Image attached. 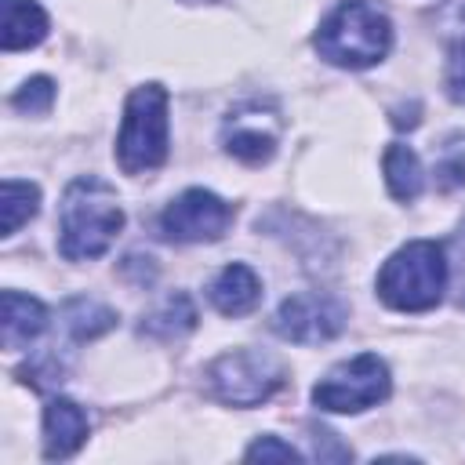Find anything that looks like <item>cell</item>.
<instances>
[{"instance_id": "1", "label": "cell", "mask_w": 465, "mask_h": 465, "mask_svg": "<svg viewBox=\"0 0 465 465\" xmlns=\"http://www.w3.org/2000/svg\"><path fill=\"white\" fill-rule=\"evenodd\" d=\"M120 229H124V207L109 182L94 174H80L65 185L58 232H62V254L69 262H91L105 254Z\"/></svg>"}, {"instance_id": "2", "label": "cell", "mask_w": 465, "mask_h": 465, "mask_svg": "<svg viewBox=\"0 0 465 465\" xmlns=\"http://www.w3.org/2000/svg\"><path fill=\"white\" fill-rule=\"evenodd\" d=\"M316 51L331 65L367 69L392 47V22L371 0H341L316 29Z\"/></svg>"}, {"instance_id": "3", "label": "cell", "mask_w": 465, "mask_h": 465, "mask_svg": "<svg viewBox=\"0 0 465 465\" xmlns=\"http://www.w3.org/2000/svg\"><path fill=\"white\" fill-rule=\"evenodd\" d=\"M447 291V258L436 240L400 247L378 272V298L400 312H425Z\"/></svg>"}, {"instance_id": "4", "label": "cell", "mask_w": 465, "mask_h": 465, "mask_svg": "<svg viewBox=\"0 0 465 465\" xmlns=\"http://www.w3.org/2000/svg\"><path fill=\"white\" fill-rule=\"evenodd\" d=\"M167 160V91L142 84L127 94L124 124L116 138V163L124 174L156 171Z\"/></svg>"}, {"instance_id": "5", "label": "cell", "mask_w": 465, "mask_h": 465, "mask_svg": "<svg viewBox=\"0 0 465 465\" xmlns=\"http://www.w3.org/2000/svg\"><path fill=\"white\" fill-rule=\"evenodd\" d=\"M207 392L229 407H258L265 403L272 392L283 389L287 371L272 352L262 349H232L225 356H218L207 371Z\"/></svg>"}, {"instance_id": "6", "label": "cell", "mask_w": 465, "mask_h": 465, "mask_svg": "<svg viewBox=\"0 0 465 465\" xmlns=\"http://www.w3.org/2000/svg\"><path fill=\"white\" fill-rule=\"evenodd\" d=\"M389 389L392 378L385 360H378L374 352H360L356 360L338 363L327 371V378H320V385L312 389V403L331 414H356L378 407L389 396Z\"/></svg>"}, {"instance_id": "7", "label": "cell", "mask_w": 465, "mask_h": 465, "mask_svg": "<svg viewBox=\"0 0 465 465\" xmlns=\"http://www.w3.org/2000/svg\"><path fill=\"white\" fill-rule=\"evenodd\" d=\"M272 327L287 341L320 345V341H331L345 327V305L327 291H298L283 298V305L272 316Z\"/></svg>"}, {"instance_id": "8", "label": "cell", "mask_w": 465, "mask_h": 465, "mask_svg": "<svg viewBox=\"0 0 465 465\" xmlns=\"http://www.w3.org/2000/svg\"><path fill=\"white\" fill-rule=\"evenodd\" d=\"M229 222H232V207L222 196L207 189H185L160 214V232L174 243H203V240H218L229 229Z\"/></svg>"}, {"instance_id": "9", "label": "cell", "mask_w": 465, "mask_h": 465, "mask_svg": "<svg viewBox=\"0 0 465 465\" xmlns=\"http://www.w3.org/2000/svg\"><path fill=\"white\" fill-rule=\"evenodd\" d=\"M280 131L283 120L269 102H240L222 120V145L243 163H265L280 145Z\"/></svg>"}, {"instance_id": "10", "label": "cell", "mask_w": 465, "mask_h": 465, "mask_svg": "<svg viewBox=\"0 0 465 465\" xmlns=\"http://www.w3.org/2000/svg\"><path fill=\"white\" fill-rule=\"evenodd\" d=\"M87 414L73 400H51L44 407V458H69L87 440Z\"/></svg>"}, {"instance_id": "11", "label": "cell", "mask_w": 465, "mask_h": 465, "mask_svg": "<svg viewBox=\"0 0 465 465\" xmlns=\"http://www.w3.org/2000/svg\"><path fill=\"white\" fill-rule=\"evenodd\" d=\"M207 294H211V302H214V309L222 316H247L262 302V283H258L254 269L232 262V265H225L211 280V291Z\"/></svg>"}, {"instance_id": "12", "label": "cell", "mask_w": 465, "mask_h": 465, "mask_svg": "<svg viewBox=\"0 0 465 465\" xmlns=\"http://www.w3.org/2000/svg\"><path fill=\"white\" fill-rule=\"evenodd\" d=\"M4 312H0V338H4V349H22L29 345L44 327H47V309L29 298V294H18V291H4Z\"/></svg>"}, {"instance_id": "13", "label": "cell", "mask_w": 465, "mask_h": 465, "mask_svg": "<svg viewBox=\"0 0 465 465\" xmlns=\"http://www.w3.org/2000/svg\"><path fill=\"white\" fill-rule=\"evenodd\" d=\"M0 11H4V22H0L4 51L36 47L47 36V15L36 0H0Z\"/></svg>"}, {"instance_id": "14", "label": "cell", "mask_w": 465, "mask_h": 465, "mask_svg": "<svg viewBox=\"0 0 465 465\" xmlns=\"http://www.w3.org/2000/svg\"><path fill=\"white\" fill-rule=\"evenodd\" d=\"M381 167H385L389 193H392L400 203L418 200V193H421V182H425V178H421V163H418L414 149H407V145L392 142V145L385 149V156H381Z\"/></svg>"}, {"instance_id": "15", "label": "cell", "mask_w": 465, "mask_h": 465, "mask_svg": "<svg viewBox=\"0 0 465 465\" xmlns=\"http://www.w3.org/2000/svg\"><path fill=\"white\" fill-rule=\"evenodd\" d=\"M443 29L450 36L447 54V94L454 102H465V0H450L443 11Z\"/></svg>"}, {"instance_id": "16", "label": "cell", "mask_w": 465, "mask_h": 465, "mask_svg": "<svg viewBox=\"0 0 465 465\" xmlns=\"http://www.w3.org/2000/svg\"><path fill=\"white\" fill-rule=\"evenodd\" d=\"M193 327H196V309H193L189 294H171V298H163V305H160L156 312H149V316H145L142 334L171 341V338L189 334Z\"/></svg>"}, {"instance_id": "17", "label": "cell", "mask_w": 465, "mask_h": 465, "mask_svg": "<svg viewBox=\"0 0 465 465\" xmlns=\"http://www.w3.org/2000/svg\"><path fill=\"white\" fill-rule=\"evenodd\" d=\"M40 207V189L33 182H18V178H4L0 185V232L11 236L18 232V225H25Z\"/></svg>"}, {"instance_id": "18", "label": "cell", "mask_w": 465, "mask_h": 465, "mask_svg": "<svg viewBox=\"0 0 465 465\" xmlns=\"http://www.w3.org/2000/svg\"><path fill=\"white\" fill-rule=\"evenodd\" d=\"M62 323L76 341H87V338H98L109 327H116V312L91 298H73L62 305Z\"/></svg>"}, {"instance_id": "19", "label": "cell", "mask_w": 465, "mask_h": 465, "mask_svg": "<svg viewBox=\"0 0 465 465\" xmlns=\"http://www.w3.org/2000/svg\"><path fill=\"white\" fill-rule=\"evenodd\" d=\"M51 102H54V84H51L47 76L25 80V84L15 91V98H11V105H15L18 113H29V116H44V113L51 109Z\"/></svg>"}, {"instance_id": "20", "label": "cell", "mask_w": 465, "mask_h": 465, "mask_svg": "<svg viewBox=\"0 0 465 465\" xmlns=\"http://www.w3.org/2000/svg\"><path fill=\"white\" fill-rule=\"evenodd\" d=\"M436 182H440L443 189L465 185V142H461V138H454V142L443 145V156H440V163H436Z\"/></svg>"}, {"instance_id": "21", "label": "cell", "mask_w": 465, "mask_h": 465, "mask_svg": "<svg viewBox=\"0 0 465 465\" xmlns=\"http://www.w3.org/2000/svg\"><path fill=\"white\" fill-rule=\"evenodd\" d=\"M243 458H247V461H258V458H262V461H272V458H276V461H298L302 454H298L291 443L276 440V436H262V440H254V443L243 450Z\"/></svg>"}]
</instances>
